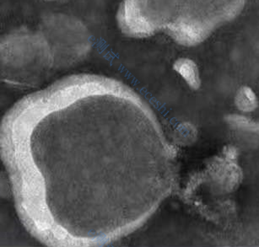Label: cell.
Segmentation results:
<instances>
[{
	"mask_svg": "<svg viewBox=\"0 0 259 247\" xmlns=\"http://www.w3.org/2000/svg\"><path fill=\"white\" fill-rule=\"evenodd\" d=\"M211 176L213 181L226 191H233L241 182L242 174L236 162L218 159L211 166Z\"/></svg>",
	"mask_w": 259,
	"mask_h": 247,
	"instance_id": "cell-3",
	"label": "cell"
},
{
	"mask_svg": "<svg viewBox=\"0 0 259 247\" xmlns=\"http://www.w3.org/2000/svg\"><path fill=\"white\" fill-rule=\"evenodd\" d=\"M235 106L239 112L251 113L258 107V99L251 87L242 86L238 89L235 95Z\"/></svg>",
	"mask_w": 259,
	"mask_h": 247,
	"instance_id": "cell-6",
	"label": "cell"
},
{
	"mask_svg": "<svg viewBox=\"0 0 259 247\" xmlns=\"http://www.w3.org/2000/svg\"><path fill=\"white\" fill-rule=\"evenodd\" d=\"M45 1H55V0H45Z\"/></svg>",
	"mask_w": 259,
	"mask_h": 247,
	"instance_id": "cell-8",
	"label": "cell"
},
{
	"mask_svg": "<svg viewBox=\"0 0 259 247\" xmlns=\"http://www.w3.org/2000/svg\"><path fill=\"white\" fill-rule=\"evenodd\" d=\"M173 69L180 75L191 89H198L201 86V78L198 65L188 58H181L173 64Z\"/></svg>",
	"mask_w": 259,
	"mask_h": 247,
	"instance_id": "cell-5",
	"label": "cell"
},
{
	"mask_svg": "<svg viewBox=\"0 0 259 247\" xmlns=\"http://www.w3.org/2000/svg\"><path fill=\"white\" fill-rule=\"evenodd\" d=\"M161 29L183 46L203 42L241 13L246 0H163Z\"/></svg>",
	"mask_w": 259,
	"mask_h": 247,
	"instance_id": "cell-1",
	"label": "cell"
},
{
	"mask_svg": "<svg viewBox=\"0 0 259 247\" xmlns=\"http://www.w3.org/2000/svg\"><path fill=\"white\" fill-rule=\"evenodd\" d=\"M117 20L121 31L130 37L145 38L158 31L140 0H122L117 11Z\"/></svg>",
	"mask_w": 259,
	"mask_h": 247,
	"instance_id": "cell-2",
	"label": "cell"
},
{
	"mask_svg": "<svg viewBox=\"0 0 259 247\" xmlns=\"http://www.w3.org/2000/svg\"><path fill=\"white\" fill-rule=\"evenodd\" d=\"M222 156L226 161L236 162L239 157L238 148L232 144L225 146L222 151Z\"/></svg>",
	"mask_w": 259,
	"mask_h": 247,
	"instance_id": "cell-7",
	"label": "cell"
},
{
	"mask_svg": "<svg viewBox=\"0 0 259 247\" xmlns=\"http://www.w3.org/2000/svg\"><path fill=\"white\" fill-rule=\"evenodd\" d=\"M226 123L232 130L247 138H259V122L241 114H229L226 116Z\"/></svg>",
	"mask_w": 259,
	"mask_h": 247,
	"instance_id": "cell-4",
	"label": "cell"
}]
</instances>
